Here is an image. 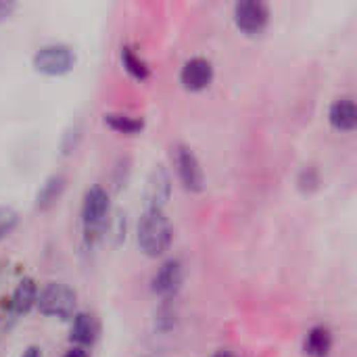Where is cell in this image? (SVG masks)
<instances>
[{
    "label": "cell",
    "mask_w": 357,
    "mask_h": 357,
    "mask_svg": "<svg viewBox=\"0 0 357 357\" xmlns=\"http://www.w3.org/2000/svg\"><path fill=\"white\" fill-rule=\"evenodd\" d=\"M138 247L146 257H161L169 251L174 243V226L165 211L161 209H144L138 222Z\"/></svg>",
    "instance_id": "1"
},
{
    "label": "cell",
    "mask_w": 357,
    "mask_h": 357,
    "mask_svg": "<svg viewBox=\"0 0 357 357\" xmlns=\"http://www.w3.org/2000/svg\"><path fill=\"white\" fill-rule=\"evenodd\" d=\"M109 213H111V197L107 188H102L100 184L90 186L84 192V201H82V224L88 243H94L105 234L109 224Z\"/></svg>",
    "instance_id": "2"
},
{
    "label": "cell",
    "mask_w": 357,
    "mask_h": 357,
    "mask_svg": "<svg viewBox=\"0 0 357 357\" xmlns=\"http://www.w3.org/2000/svg\"><path fill=\"white\" fill-rule=\"evenodd\" d=\"M75 63H77L75 50L69 44H61V42L40 46L31 56L33 69L42 75H48V77L67 75L75 67Z\"/></svg>",
    "instance_id": "3"
},
{
    "label": "cell",
    "mask_w": 357,
    "mask_h": 357,
    "mask_svg": "<svg viewBox=\"0 0 357 357\" xmlns=\"http://www.w3.org/2000/svg\"><path fill=\"white\" fill-rule=\"evenodd\" d=\"M75 303H77V295L69 284H65V282H48L38 293L36 307L46 318L69 320V318L75 316Z\"/></svg>",
    "instance_id": "4"
},
{
    "label": "cell",
    "mask_w": 357,
    "mask_h": 357,
    "mask_svg": "<svg viewBox=\"0 0 357 357\" xmlns=\"http://www.w3.org/2000/svg\"><path fill=\"white\" fill-rule=\"evenodd\" d=\"M172 163H174L180 184L188 192H201L205 188V172L201 167L199 157L188 144L176 142L172 146Z\"/></svg>",
    "instance_id": "5"
},
{
    "label": "cell",
    "mask_w": 357,
    "mask_h": 357,
    "mask_svg": "<svg viewBox=\"0 0 357 357\" xmlns=\"http://www.w3.org/2000/svg\"><path fill=\"white\" fill-rule=\"evenodd\" d=\"M234 25L247 33L257 36L270 23V6L261 0H243L234 4Z\"/></svg>",
    "instance_id": "6"
},
{
    "label": "cell",
    "mask_w": 357,
    "mask_h": 357,
    "mask_svg": "<svg viewBox=\"0 0 357 357\" xmlns=\"http://www.w3.org/2000/svg\"><path fill=\"white\" fill-rule=\"evenodd\" d=\"M184 282V268L180 259H167L159 266V270L153 274L151 280V289L157 297H161L163 301H174L182 289Z\"/></svg>",
    "instance_id": "7"
},
{
    "label": "cell",
    "mask_w": 357,
    "mask_h": 357,
    "mask_svg": "<svg viewBox=\"0 0 357 357\" xmlns=\"http://www.w3.org/2000/svg\"><path fill=\"white\" fill-rule=\"evenodd\" d=\"M213 65L205 56H192L188 59L180 69V84L188 92H203L213 82Z\"/></svg>",
    "instance_id": "8"
},
{
    "label": "cell",
    "mask_w": 357,
    "mask_h": 357,
    "mask_svg": "<svg viewBox=\"0 0 357 357\" xmlns=\"http://www.w3.org/2000/svg\"><path fill=\"white\" fill-rule=\"evenodd\" d=\"M169 197H172V176H169L167 167L157 165L146 180L144 209H161L163 211Z\"/></svg>",
    "instance_id": "9"
},
{
    "label": "cell",
    "mask_w": 357,
    "mask_h": 357,
    "mask_svg": "<svg viewBox=\"0 0 357 357\" xmlns=\"http://www.w3.org/2000/svg\"><path fill=\"white\" fill-rule=\"evenodd\" d=\"M98 339V324L96 318L88 312H75L71 318V331H69V341L73 347H92Z\"/></svg>",
    "instance_id": "10"
},
{
    "label": "cell",
    "mask_w": 357,
    "mask_h": 357,
    "mask_svg": "<svg viewBox=\"0 0 357 357\" xmlns=\"http://www.w3.org/2000/svg\"><path fill=\"white\" fill-rule=\"evenodd\" d=\"M38 293H40V289H38L36 280L33 278H23L15 287L10 299H8V312H10V316H25L27 312H31L36 307Z\"/></svg>",
    "instance_id": "11"
},
{
    "label": "cell",
    "mask_w": 357,
    "mask_h": 357,
    "mask_svg": "<svg viewBox=\"0 0 357 357\" xmlns=\"http://www.w3.org/2000/svg\"><path fill=\"white\" fill-rule=\"evenodd\" d=\"M328 121L337 132H351L357 128V107L351 96L337 98L328 109Z\"/></svg>",
    "instance_id": "12"
},
{
    "label": "cell",
    "mask_w": 357,
    "mask_h": 357,
    "mask_svg": "<svg viewBox=\"0 0 357 357\" xmlns=\"http://www.w3.org/2000/svg\"><path fill=\"white\" fill-rule=\"evenodd\" d=\"M67 188V178L63 174H52L44 180V184L40 186L38 195H36V209L40 211H48L50 207H54L63 192Z\"/></svg>",
    "instance_id": "13"
},
{
    "label": "cell",
    "mask_w": 357,
    "mask_h": 357,
    "mask_svg": "<svg viewBox=\"0 0 357 357\" xmlns=\"http://www.w3.org/2000/svg\"><path fill=\"white\" fill-rule=\"evenodd\" d=\"M333 349V333L318 324V326H312L305 335V341H303V351L305 356L310 357H326Z\"/></svg>",
    "instance_id": "14"
},
{
    "label": "cell",
    "mask_w": 357,
    "mask_h": 357,
    "mask_svg": "<svg viewBox=\"0 0 357 357\" xmlns=\"http://www.w3.org/2000/svg\"><path fill=\"white\" fill-rule=\"evenodd\" d=\"M119 59H121V65L123 69L138 82H146L151 77V67L149 63L140 56V52H136L134 46L130 44H123L121 50H119Z\"/></svg>",
    "instance_id": "15"
},
{
    "label": "cell",
    "mask_w": 357,
    "mask_h": 357,
    "mask_svg": "<svg viewBox=\"0 0 357 357\" xmlns=\"http://www.w3.org/2000/svg\"><path fill=\"white\" fill-rule=\"evenodd\" d=\"M102 121L109 130L123 134V136H134V134H140L144 130V121L140 117L126 115V113H105Z\"/></svg>",
    "instance_id": "16"
},
{
    "label": "cell",
    "mask_w": 357,
    "mask_h": 357,
    "mask_svg": "<svg viewBox=\"0 0 357 357\" xmlns=\"http://www.w3.org/2000/svg\"><path fill=\"white\" fill-rule=\"evenodd\" d=\"M320 186H322V176H320V169H318V167L307 165V167H303V169L297 174V188H299L303 195H312V192H316Z\"/></svg>",
    "instance_id": "17"
},
{
    "label": "cell",
    "mask_w": 357,
    "mask_h": 357,
    "mask_svg": "<svg viewBox=\"0 0 357 357\" xmlns=\"http://www.w3.org/2000/svg\"><path fill=\"white\" fill-rule=\"evenodd\" d=\"M176 322H178V312L174 307V301H163L155 314V331L169 333L176 326Z\"/></svg>",
    "instance_id": "18"
},
{
    "label": "cell",
    "mask_w": 357,
    "mask_h": 357,
    "mask_svg": "<svg viewBox=\"0 0 357 357\" xmlns=\"http://www.w3.org/2000/svg\"><path fill=\"white\" fill-rule=\"evenodd\" d=\"M19 226V213L13 207H0V243L8 238Z\"/></svg>",
    "instance_id": "19"
},
{
    "label": "cell",
    "mask_w": 357,
    "mask_h": 357,
    "mask_svg": "<svg viewBox=\"0 0 357 357\" xmlns=\"http://www.w3.org/2000/svg\"><path fill=\"white\" fill-rule=\"evenodd\" d=\"M15 10H17V4H15V2L0 0V23H4L6 19H10Z\"/></svg>",
    "instance_id": "20"
},
{
    "label": "cell",
    "mask_w": 357,
    "mask_h": 357,
    "mask_svg": "<svg viewBox=\"0 0 357 357\" xmlns=\"http://www.w3.org/2000/svg\"><path fill=\"white\" fill-rule=\"evenodd\" d=\"M21 357H42V349L38 345H29V347H25Z\"/></svg>",
    "instance_id": "21"
},
{
    "label": "cell",
    "mask_w": 357,
    "mask_h": 357,
    "mask_svg": "<svg viewBox=\"0 0 357 357\" xmlns=\"http://www.w3.org/2000/svg\"><path fill=\"white\" fill-rule=\"evenodd\" d=\"M63 357H90V356H88V351H86V349H82V347H71V349H69V351H67Z\"/></svg>",
    "instance_id": "22"
},
{
    "label": "cell",
    "mask_w": 357,
    "mask_h": 357,
    "mask_svg": "<svg viewBox=\"0 0 357 357\" xmlns=\"http://www.w3.org/2000/svg\"><path fill=\"white\" fill-rule=\"evenodd\" d=\"M211 357H238L234 351H230V349H220V351H215Z\"/></svg>",
    "instance_id": "23"
}]
</instances>
